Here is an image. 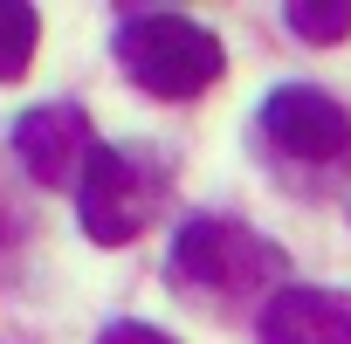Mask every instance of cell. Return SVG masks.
Listing matches in <instances>:
<instances>
[{"label":"cell","instance_id":"5","mask_svg":"<svg viewBox=\"0 0 351 344\" xmlns=\"http://www.w3.org/2000/svg\"><path fill=\"white\" fill-rule=\"evenodd\" d=\"M262 131L269 145H282L289 158H337L351 145V117L337 97L310 90V83H289V90H269L262 103Z\"/></svg>","mask_w":351,"mask_h":344},{"label":"cell","instance_id":"1","mask_svg":"<svg viewBox=\"0 0 351 344\" xmlns=\"http://www.w3.org/2000/svg\"><path fill=\"white\" fill-rule=\"evenodd\" d=\"M110 49H117V62H124V76H131L138 90L172 97V103H180V97H200V90L221 83V69H228L214 28H200V21H186V14H158V8L124 14L117 35H110Z\"/></svg>","mask_w":351,"mask_h":344},{"label":"cell","instance_id":"4","mask_svg":"<svg viewBox=\"0 0 351 344\" xmlns=\"http://www.w3.org/2000/svg\"><path fill=\"white\" fill-rule=\"evenodd\" d=\"M90 117L76 110V103H35V110H21L14 117V158L35 172V186H76V172H83V158H90Z\"/></svg>","mask_w":351,"mask_h":344},{"label":"cell","instance_id":"7","mask_svg":"<svg viewBox=\"0 0 351 344\" xmlns=\"http://www.w3.org/2000/svg\"><path fill=\"white\" fill-rule=\"evenodd\" d=\"M35 42H42V21H35V8H21V0H0V83L28 76V62H35Z\"/></svg>","mask_w":351,"mask_h":344},{"label":"cell","instance_id":"3","mask_svg":"<svg viewBox=\"0 0 351 344\" xmlns=\"http://www.w3.org/2000/svg\"><path fill=\"white\" fill-rule=\"evenodd\" d=\"M165 207V172L145 151H117V145H90L83 172H76V214L83 234L104 248H124L152 228V214Z\"/></svg>","mask_w":351,"mask_h":344},{"label":"cell","instance_id":"6","mask_svg":"<svg viewBox=\"0 0 351 344\" xmlns=\"http://www.w3.org/2000/svg\"><path fill=\"white\" fill-rule=\"evenodd\" d=\"M262 344H351V289L282 282L262 303Z\"/></svg>","mask_w":351,"mask_h":344},{"label":"cell","instance_id":"9","mask_svg":"<svg viewBox=\"0 0 351 344\" xmlns=\"http://www.w3.org/2000/svg\"><path fill=\"white\" fill-rule=\"evenodd\" d=\"M104 344H180V337H165L158 323H110Z\"/></svg>","mask_w":351,"mask_h":344},{"label":"cell","instance_id":"8","mask_svg":"<svg viewBox=\"0 0 351 344\" xmlns=\"http://www.w3.org/2000/svg\"><path fill=\"white\" fill-rule=\"evenodd\" d=\"M282 21H289V35H303L317 49H330V42L351 35V8H344V0H289Z\"/></svg>","mask_w":351,"mask_h":344},{"label":"cell","instance_id":"2","mask_svg":"<svg viewBox=\"0 0 351 344\" xmlns=\"http://www.w3.org/2000/svg\"><path fill=\"white\" fill-rule=\"evenodd\" d=\"M172 282H186L193 296H221L241 303L262 282H289V262L276 241H262L248 221H221V214H193L172 234Z\"/></svg>","mask_w":351,"mask_h":344}]
</instances>
